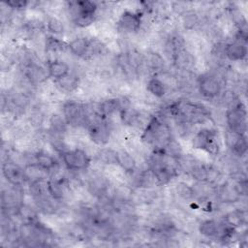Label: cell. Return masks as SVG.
Wrapping results in <instances>:
<instances>
[{
    "label": "cell",
    "instance_id": "obj_22",
    "mask_svg": "<svg viewBox=\"0 0 248 248\" xmlns=\"http://www.w3.org/2000/svg\"><path fill=\"white\" fill-rule=\"evenodd\" d=\"M116 165L127 174H134L137 170V161L134 156L124 148L117 150Z\"/></svg>",
    "mask_w": 248,
    "mask_h": 248
},
{
    "label": "cell",
    "instance_id": "obj_16",
    "mask_svg": "<svg viewBox=\"0 0 248 248\" xmlns=\"http://www.w3.org/2000/svg\"><path fill=\"white\" fill-rule=\"evenodd\" d=\"M223 57L231 62L244 61L247 57L246 43L233 40L223 45Z\"/></svg>",
    "mask_w": 248,
    "mask_h": 248
},
{
    "label": "cell",
    "instance_id": "obj_3",
    "mask_svg": "<svg viewBox=\"0 0 248 248\" xmlns=\"http://www.w3.org/2000/svg\"><path fill=\"white\" fill-rule=\"evenodd\" d=\"M66 4L71 20L77 27L84 28L95 21L99 10L97 2L85 0L70 1Z\"/></svg>",
    "mask_w": 248,
    "mask_h": 248
},
{
    "label": "cell",
    "instance_id": "obj_1",
    "mask_svg": "<svg viewBox=\"0 0 248 248\" xmlns=\"http://www.w3.org/2000/svg\"><path fill=\"white\" fill-rule=\"evenodd\" d=\"M173 138V133L167 117L162 113L152 115L140 136L141 141L152 146V150H164L168 142Z\"/></svg>",
    "mask_w": 248,
    "mask_h": 248
},
{
    "label": "cell",
    "instance_id": "obj_25",
    "mask_svg": "<svg viewBox=\"0 0 248 248\" xmlns=\"http://www.w3.org/2000/svg\"><path fill=\"white\" fill-rule=\"evenodd\" d=\"M247 221V214L246 210L241 209V208H235L230 212H228L224 218L223 222L234 229L241 228L243 225L246 224Z\"/></svg>",
    "mask_w": 248,
    "mask_h": 248
},
{
    "label": "cell",
    "instance_id": "obj_28",
    "mask_svg": "<svg viewBox=\"0 0 248 248\" xmlns=\"http://www.w3.org/2000/svg\"><path fill=\"white\" fill-rule=\"evenodd\" d=\"M117 150L108 147H103L96 153L97 160L104 165H116Z\"/></svg>",
    "mask_w": 248,
    "mask_h": 248
},
{
    "label": "cell",
    "instance_id": "obj_2",
    "mask_svg": "<svg viewBox=\"0 0 248 248\" xmlns=\"http://www.w3.org/2000/svg\"><path fill=\"white\" fill-rule=\"evenodd\" d=\"M147 168L156 177L159 186L169 184L181 172L178 159L170 156L164 150H152L147 159Z\"/></svg>",
    "mask_w": 248,
    "mask_h": 248
},
{
    "label": "cell",
    "instance_id": "obj_20",
    "mask_svg": "<svg viewBox=\"0 0 248 248\" xmlns=\"http://www.w3.org/2000/svg\"><path fill=\"white\" fill-rule=\"evenodd\" d=\"M90 42L91 38L84 36L76 37L68 43V49L74 56L85 59L90 47Z\"/></svg>",
    "mask_w": 248,
    "mask_h": 248
},
{
    "label": "cell",
    "instance_id": "obj_18",
    "mask_svg": "<svg viewBox=\"0 0 248 248\" xmlns=\"http://www.w3.org/2000/svg\"><path fill=\"white\" fill-rule=\"evenodd\" d=\"M33 162L36 163L41 169L46 170L49 175L56 173L58 162L53 155L45 150H38L33 154Z\"/></svg>",
    "mask_w": 248,
    "mask_h": 248
},
{
    "label": "cell",
    "instance_id": "obj_21",
    "mask_svg": "<svg viewBox=\"0 0 248 248\" xmlns=\"http://www.w3.org/2000/svg\"><path fill=\"white\" fill-rule=\"evenodd\" d=\"M48 76L53 80L61 78L62 77L70 74V66L69 64L59 58H51L46 61V64Z\"/></svg>",
    "mask_w": 248,
    "mask_h": 248
},
{
    "label": "cell",
    "instance_id": "obj_27",
    "mask_svg": "<svg viewBox=\"0 0 248 248\" xmlns=\"http://www.w3.org/2000/svg\"><path fill=\"white\" fill-rule=\"evenodd\" d=\"M69 125L62 113H52L48 119V131L65 135Z\"/></svg>",
    "mask_w": 248,
    "mask_h": 248
},
{
    "label": "cell",
    "instance_id": "obj_13",
    "mask_svg": "<svg viewBox=\"0 0 248 248\" xmlns=\"http://www.w3.org/2000/svg\"><path fill=\"white\" fill-rule=\"evenodd\" d=\"M215 198L223 203H235L240 202L242 196L240 195L234 179L230 178L221 181L215 186Z\"/></svg>",
    "mask_w": 248,
    "mask_h": 248
},
{
    "label": "cell",
    "instance_id": "obj_19",
    "mask_svg": "<svg viewBox=\"0 0 248 248\" xmlns=\"http://www.w3.org/2000/svg\"><path fill=\"white\" fill-rule=\"evenodd\" d=\"M55 88L63 94H71L75 92L80 85V78L77 74L70 73L61 78L53 80Z\"/></svg>",
    "mask_w": 248,
    "mask_h": 248
},
{
    "label": "cell",
    "instance_id": "obj_26",
    "mask_svg": "<svg viewBox=\"0 0 248 248\" xmlns=\"http://www.w3.org/2000/svg\"><path fill=\"white\" fill-rule=\"evenodd\" d=\"M66 49H68V44L65 43L63 40L52 35H48L46 37V40H45L46 53L56 54L59 52H63Z\"/></svg>",
    "mask_w": 248,
    "mask_h": 248
},
{
    "label": "cell",
    "instance_id": "obj_6",
    "mask_svg": "<svg viewBox=\"0 0 248 248\" xmlns=\"http://www.w3.org/2000/svg\"><path fill=\"white\" fill-rule=\"evenodd\" d=\"M227 129L238 135L245 136L247 132V110L244 103L239 99L227 108L225 112Z\"/></svg>",
    "mask_w": 248,
    "mask_h": 248
},
{
    "label": "cell",
    "instance_id": "obj_14",
    "mask_svg": "<svg viewBox=\"0 0 248 248\" xmlns=\"http://www.w3.org/2000/svg\"><path fill=\"white\" fill-rule=\"evenodd\" d=\"M47 192L49 196L55 201L62 202L67 197V191L71 189L67 176L53 173L46 179Z\"/></svg>",
    "mask_w": 248,
    "mask_h": 248
},
{
    "label": "cell",
    "instance_id": "obj_29",
    "mask_svg": "<svg viewBox=\"0 0 248 248\" xmlns=\"http://www.w3.org/2000/svg\"><path fill=\"white\" fill-rule=\"evenodd\" d=\"M46 28L52 36H59L65 33V25L63 21L55 16H49L46 19Z\"/></svg>",
    "mask_w": 248,
    "mask_h": 248
},
{
    "label": "cell",
    "instance_id": "obj_15",
    "mask_svg": "<svg viewBox=\"0 0 248 248\" xmlns=\"http://www.w3.org/2000/svg\"><path fill=\"white\" fill-rule=\"evenodd\" d=\"M225 142L230 149L232 155L237 158H241L246 155L248 143L247 137L235 134L227 129L225 134Z\"/></svg>",
    "mask_w": 248,
    "mask_h": 248
},
{
    "label": "cell",
    "instance_id": "obj_17",
    "mask_svg": "<svg viewBox=\"0 0 248 248\" xmlns=\"http://www.w3.org/2000/svg\"><path fill=\"white\" fill-rule=\"evenodd\" d=\"M199 232L202 235L207 238H220L224 234L227 225L222 221L219 222L215 219H205L199 225Z\"/></svg>",
    "mask_w": 248,
    "mask_h": 248
},
{
    "label": "cell",
    "instance_id": "obj_9",
    "mask_svg": "<svg viewBox=\"0 0 248 248\" xmlns=\"http://www.w3.org/2000/svg\"><path fill=\"white\" fill-rule=\"evenodd\" d=\"M61 113L69 126H83L86 116L85 103H81L76 100H68L63 103Z\"/></svg>",
    "mask_w": 248,
    "mask_h": 248
},
{
    "label": "cell",
    "instance_id": "obj_11",
    "mask_svg": "<svg viewBox=\"0 0 248 248\" xmlns=\"http://www.w3.org/2000/svg\"><path fill=\"white\" fill-rule=\"evenodd\" d=\"M2 174L8 184L22 187L27 183L24 167L11 158H7L2 163Z\"/></svg>",
    "mask_w": 248,
    "mask_h": 248
},
{
    "label": "cell",
    "instance_id": "obj_30",
    "mask_svg": "<svg viewBox=\"0 0 248 248\" xmlns=\"http://www.w3.org/2000/svg\"><path fill=\"white\" fill-rule=\"evenodd\" d=\"M175 194L183 201H194L193 187L185 182H179L176 184Z\"/></svg>",
    "mask_w": 248,
    "mask_h": 248
},
{
    "label": "cell",
    "instance_id": "obj_12",
    "mask_svg": "<svg viewBox=\"0 0 248 248\" xmlns=\"http://www.w3.org/2000/svg\"><path fill=\"white\" fill-rule=\"evenodd\" d=\"M85 184L88 192L98 200L109 197V181L98 171H92L87 174Z\"/></svg>",
    "mask_w": 248,
    "mask_h": 248
},
{
    "label": "cell",
    "instance_id": "obj_24",
    "mask_svg": "<svg viewBox=\"0 0 248 248\" xmlns=\"http://www.w3.org/2000/svg\"><path fill=\"white\" fill-rule=\"evenodd\" d=\"M146 90L153 97L161 99L166 96L168 92V85L157 76H152L146 82Z\"/></svg>",
    "mask_w": 248,
    "mask_h": 248
},
{
    "label": "cell",
    "instance_id": "obj_23",
    "mask_svg": "<svg viewBox=\"0 0 248 248\" xmlns=\"http://www.w3.org/2000/svg\"><path fill=\"white\" fill-rule=\"evenodd\" d=\"M144 59V69L151 72L153 76H157L158 73H161L165 68V60L163 56L153 50H150L143 54Z\"/></svg>",
    "mask_w": 248,
    "mask_h": 248
},
{
    "label": "cell",
    "instance_id": "obj_8",
    "mask_svg": "<svg viewBox=\"0 0 248 248\" xmlns=\"http://www.w3.org/2000/svg\"><path fill=\"white\" fill-rule=\"evenodd\" d=\"M188 173L196 182H206L212 185L220 183L222 177V172L216 166L198 162L192 166Z\"/></svg>",
    "mask_w": 248,
    "mask_h": 248
},
{
    "label": "cell",
    "instance_id": "obj_4",
    "mask_svg": "<svg viewBox=\"0 0 248 248\" xmlns=\"http://www.w3.org/2000/svg\"><path fill=\"white\" fill-rule=\"evenodd\" d=\"M225 78L217 73H203L197 77L196 87L202 97L216 100L224 91Z\"/></svg>",
    "mask_w": 248,
    "mask_h": 248
},
{
    "label": "cell",
    "instance_id": "obj_7",
    "mask_svg": "<svg viewBox=\"0 0 248 248\" xmlns=\"http://www.w3.org/2000/svg\"><path fill=\"white\" fill-rule=\"evenodd\" d=\"M59 155L66 170L69 171H85L91 165L90 155L81 148H68Z\"/></svg>",
    "mask_w": 248,
    "mask_h": 248
},
{
    "label": "cell",
    "instance_id": "obj_5",
    "mask_svg": "<svg viewBox=\"0 0 248 248\" xmlns=\"http://www.w3.org/2000/svg\"><path fill=\"white\" fill-rule=\"evenodd\" d=\"M192 147L206 152L210 156H217L220 152V137L214 128L203 127L193 134Z\"/></svg>",
    "mask_w": 248,
    "mask_h": 248
},
{
    "label": "cell",
    "instance_id": "obj_10",
    "mask_svg": "<svg viewBox=\"0 0 248 248\" xmlns=\"http://www.w3.org/2000/svg\"><path fill=\"white\" fill-rule=\"evenodd\" d=\"M144 13L140 11H124L118 20H117V29L124 34H136L138 33L143 23Z\"/></svg>",
    "mask_w": 248,
    "mask_h": 248
},
{
    "label": "cell",
    "instance_id": "obj_31",
    "mask_svg": "<svg viewBox=\"0 0 248 248\" xmlns=\"http://www.w3.org/2000/svg\"><path fill=\"white\" fill-rule=\"evenodd\" d=\"M29 2L27 1H8L5 2L4 5H6L8 8H10L12 11H21L23 9H25L28 6Z\"/></svg>",
    "mask_w": 248,
    "mask_h": 248
}]
</instances>
